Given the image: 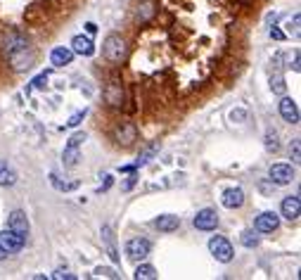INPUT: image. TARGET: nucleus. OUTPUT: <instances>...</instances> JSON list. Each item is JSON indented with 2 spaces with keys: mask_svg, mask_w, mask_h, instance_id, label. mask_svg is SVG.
<instances>
[{
  "mask_svg": "<svg viewBox=\"0 0 301 280\" xmlns=\"http://www.w3.org/2000/svg\"><path fill=\"white\" fill-rule=\"evenodd\" d=\"M102 52H105V59L111 62V64H121L126 59V40L117 33H109L105 38V46H102Z\"/></svg>",
  "mask_w": 301,
  "mask_h": 280,
  "instance_id": "f257e3e1",
  "label": "nucleus"
},
{
  "mask_svg": "<svg viewBox=\"0 0 301 280\" xmlns=\"http://www.w3.org/2000/svg\"><path fill=\"white\" fill-rule=\"evenodd\" d=\"M98 275H102V278H119V273L114 271V268H107V266H100L98 271H95Z\"/></svg>",
  "mask_w": 301,
  "mask_h": 280,
  "instance_id": "473e14b6",
  "label": "nucleus"
},
{
  "mask_svg": "<svg viewBox=\"0 0 301 280\" xmlns=\"http://www.w3.org/2000/svg\"><path fill=\"white\" fill-rule=\"evenodd\" d=\"M72 50L76 55H83V57H90L92 52H95V46H92V40L88 36H74L72 38Z\"/></svg>",
  "mask_w": 301,
  "mask_h": 280,
  "instance_id": "dca6fc26",
  "label": "nucleus"
},
{
  "mask_svg": "<svg viewBox=\"0 0 301 280\" xmlns=\"http://www.w3.org/2000/svg\"><path fill=\"white\" fill-rule=\"evenodd\" d=\"M7 256H10V254H7V252H5V249H3V247H0V261H3V259H7Z\"/></svg>",
  "mask_w": 301,
  "mask_h": 280,
  "instance_id": "37998d69",
  "label": "nucleus"
},
{
  "mask_svg": "<svg viewBox=\"0 0 301 280\" xmlns=\"http://www.w3.org/2000/svg\"><path fill=\"white\" fill-rule=\"evenodd\" d=\"M100 235H102V242H105V247H107V254H109V259L114 261V264H119V261H121V256H119L117 238H114V230H111V226H102Z\"/></svg>",
  "mask_w": 301,
  "mask_h": 280,
  "instance_id": "2eb2a0df",
  "label": "nucleus"
},
{
  "mask_svg": "<svg viewBox=\"0 0 301 280\" xmlns=\"http://www.w3.org/2000/svg\"><path fill=\"white\" fill-rule=\"evenodd\" d=\"M85 140V133H74L72 138H69V143H66V147H81V143Z\"/></svg>",
  "mask_w": 301,
  "mask_h": 280,
  "instance_id": "c756f323",
  "label": "nucleus"
},
{
  "mask_svg": "<svg viewBox=\"0 0 301 280\" xmlns=\"http://www.w3.org/2000/svg\"><path fill=\"white\" fill-rule=\"evenodd\" d=\"M50 183H53V185H55V188H57V190H62V192H69V190H76V188H79V183H76V181H72V183H66V181H59V178L55 176V174H53V176H50Z\"/></svg>",
  "mask_w": 301,
  "mask_h": 280,
  "instance_id": "393cba45",
  "label": "nucleus"
},
{
  "mask_svg": "<svg viewBox=\"0 0 301 280\" xmlns=\"http://www.w3.org/2000/svg\"><path fill=\"white\" fill-rule=\"evenodd\" d=\"M209 252L214 254V259L221 261V264H230L233 256H235V249L230 245L228 238H223V235H214L209 240Z\"/></svg>",
  "mask_w": 301,
  "mask_h": 280,
  "instance_id": "f03ea898",
  "label": "nucleus"
},
{
  "mask_svg": "<svg viewBox=\"0 0 301 280\" xmlns=\"http://www.w3.org/2000/svg\"><path fill=\"white\" fill-rule=\"evenodd\" d=\"M159 152V143H152V145H147L140 155H137V159H135V169H140V166H145V164H150V159L154 155Z\"/></svg>",
  "mask_w": 301,
  "mask_h": 280,
  "instance_id": "aec40b11",
  "label": "nucleus"
},
{
  "mask_svg": "<svg viewBox=\"0 0 301 280\" xmlns=\"http://www.w3.org/2000/svg\"><path fill=\"white\" fill-rule=\"evenodd\" d=\"M268 176L270 181L275 183V185H289V183L294 181V169L289 166V164H273L268 171Z\"/></svg>",
  "mask_w": 301,
  "mask_h": 280,
  "instance_id": "423d86ee",
  "label": "nucleus"
},
{
  "mask_svg": "<svg viewBox=\"0 0 301 280\" xmlns=\"http://www.w3.org/2000/svg\"><path fill=\"white\" fill-rule=\"evenodd\" d=\"M240 242H242L247 249H254V247H259V235H254L251 230H244L242 238H240Z\"/></svg>",
  "mask_w": 301,
  "mask_h": 280,
  "instance_id": "bb28decb",
  "label": "nucleus"
},
{
  "mask_svg": "<svg viewBox=\"0 0 301 280\" xmlns=\"http://www.w3.org/2000/svg\"><path fill=\"white\" fill-rule=\"evenodd\" d=\"M266 150L268 152L280 150V143H277V133H275V131H268V133H266Z\"/></svg>",
  "mask_w": 301,
  "mask_h": 280,
  "instance_id": "cd10ccee",
  "label": "nucleus"
},
{
  "mask_svg": "<svg viewBox=\"0 0 301 280\" xmlns=\"http://www.w3.org/2000/svg\"><path fill=\"white\" fill-rule=\"evenodd\" d=\"M282 216L287 219V221H299L301 216V200L299 195H289L282 200Z\"/></svg>",
  "mask_w": 301,
  "mask_h": 280,
  "instance_id": "f8f14e48",
  "label": "nucleus"
},
{
  "mask_svg": "<svg viewBox=\"0 0 301 280\" xmlns=\"http://www.w3.org/2000/svg\"><path fill=\"white\" fill-rule=\"evenodd\" d=\"M14 183H17V174L12 171V166H7V162L0 159V185L10 188V185H14Z\"/></svg>",
  "mask_w": 301,
  "mask_h": 280,
  "instance_id": "6ab92c4d",
  "label": "nucleus"
},
{
  "mask_svg": "<svg viewBox=\"0 0 301 280\" xmlns=\"http://www.w3.org/2000/svg\"><path fill=\"white\" fill-rule=\"evenodd\" d=\"M244 200H247V197H244L242 188H228L221 197V202H223V207L225 209H240L244 204Z\"/></svg>",
  "mask_w": 301,
  "mask_h": 280,
  "instance_id": "4468645a",
  "label": "nucleus"
},
{
  "mask_svg": "<svg viewBox=\"0 0 301 280\" xmlns=\"http://www.w3.org/2000/svg\"><path fill=\"white\" fill-rule=\"evenodd\" d=\"M270 91H273L275 95H285V93H287V83H285L282 74H273V76H270Z\"/></svg>",
  "mask_w": 301,
  "mask_h": 280,
  "instance_id": "5701e85b",
  "label": "nucleus"
},
{
  "mask_svg": "<svg viewBox=\"0 0 301 280\" xmlns=\"http://www.w3.org/2000/svg\"><path fill=\"white\" fill-rule=\"evenodd\" d=\"M152 14H154V3H143L140 10H137V19L140 21H150Z\"/></svg>",
  "mask_w": 301,
  "mask_h": 280,
  "instance_id": "a878e982",
  "label": "nucleus"
},
{
  "mask_svg": "<svg viewBox=\"0 0 301 280\" xmlns=\"http://www.w3.org/2000/svg\"><path fill=\"white\" fill-rule=\"evenodd\" d=\"M289 157H292V162H299V159H301V145H299V140H294V143H292V147H289Z\"/></svg>",
  "mask_w": 301,
  "mask_h": 280,
  "instance_id": "7c9ffc66",
  "label": "nucleus"
},
{
  "mask_svg": "<svg viewBox=\"0 0 301 280\" xmlns=\"http://www.w3.org/2000/svg\"><path fill=\"white\" fill-rule=\"evenodd\" d=\"M53 278H57V280H62V278H66V280H74V278H76V275H74V273H66V271H57V273H55Z\"/></svg>",
  "mask_w": 301,
  "mask_h": 280,
  "instance_id": "e433bc0d",
  "label": "nucleus"
},
{
  "mask_svg": "<svg viewBox=\"0 0 301 280\" xmlns=\"http://www.w3.org/2000/svg\"><path fill=\"white\" fill-rule=\"evenodd\" d=\"M33 59H36V55L29 50V46L27 48H19V50H14V52H10L12 69H17V72H24V69H29V67L33 64Z\"/></svg>",
  "mask_w": 301,
  "mask_h": 280,
  "instance_id": "6e6552de",
  "label": "nucleus"
},
{
  "mask_svg": "<svg viewBox=\"0 0 301 280\" xmlns=\"http://www.w3.org/2000/svg\"><path fill=\"white\" fill-rule=\"evenodd\" d=\"M24 242H27V238L17 235L12 228H7V230H3V233H0V247L5 249L7 254H14V252L24 249Z\"/></svg>",
  "mask_w": 301,
  "mask_h": 280,
  "instance_id": "20e7f679",
  "label": "nucleus"
},
{
  "mask_svg": "<svg viewBox=\"0 0 301 280\" xmlns=\"http://www.w3.org/2000/svg\"><path fill=\"white\" fill-rule=\"evenodd\" d=\"M85 31H88V33H90V36H92V33L98 31V26L92 24V21H88V24H85Z\"/></svg>",
  "mask_w": 301,
  "mask_h": 280,
  "instance_id": "ea45409f",
  "label": "nucleus"
},
{
  "mask_svg": "<svg viewBox=\"0 0 301 280\" xmlns=\"http://www.w3.org/2000/svg\"><path fill=\"white\" fill-rule=\"evenodd\" d=\"M114 140H117V145H121V147H131V145L137 140L135 124H128V121L119 124L117 131H114Z\"/></svg>",
  "mask_w": 301,
  "mask_h": 280,
  "instance_id": "39448f33",
  "label": "nucleus"
},
{
  "mask_svg": "<svg viewBox=\"0 0 301 280\" xmlns=\"http://www.w3.org/2000/svg\"><path fill=\"white\" fill-rule=\"evenodd\" d=\"M289 67H292L294 72H299V69H301V67H299V50L294 52V59H292V64H289Z\"/></svg>",
  "mask_w": 301,
  "mask_h": 280,
  "instance_id": "58836bf2",
  "label": "nucleus"
},
{
  "mask_svg": "<svg viewBox=\"0 0 301 280\" xmlns=\"http://www.w3.org/2000/svg\"><path fill=\"white\" fill-rule=\"evenodd\" d=\"M150 252H152V245H150V240H145V238H133V240L126 242V254L133 261L147 259Z\"/></svg>",
  "mask_w": 301,
  "mask_h": 280,
  "instance_id": "7ed1b4c3",
  "label": "nucleus"
},
{
  "mask_svg": "<svg viewBox=\"0 0 301 280\" xmlns=\"http://www.w3.org/2000/svg\"><path fill=\"white\" fill-rule=\"evenodd\" d=\"M195 228L197 230H216L218 226V214L214 209H202V211H197L195 216Z\"/></svg>",
  "mask_w": 301,
  "mask_h": 280,
  "instance_id": "9d476101",
  "label": "nucleus"
},
{
  "mask_svg": "<svg viewBox=\"0 0 301 280\" xmlns=\"http://www.w3.org/2000/svg\"><path fill=\"white\" fill-rule=\"evenodd\" d=\"M280 117L287 121V124H299V107H296V102L292 98H285L282 95V100H280Z\"/></svg>",
  "mask_w": 301,
  "mask_h": 280,
  "instance_id": "ddd939ff",
  "label": "nucleus"
},
{
  "mask_svg": "<svg viewBox=\"0 0 301 280\" xmlns=\"http://www.w3.org/2000/svg\"><path fill=\"white\" fill-rule=\"evenodd\" d=\"M7 228H12L17 235H21V238H27V235H29V230H31V226H29L27 214L17 209V211H12V214H10V221H7Z\"/></svg>",
  "mask_w": 301,
  "mask_h": 280,
  "instance_id": "9b49d317",
  "label": "nucleus"
},
{
  "mask_svg": "<svg viewBox=\"0 0 301 280\" xmlns=\"http://www.w3.org/2000/svg\"><path fill=\"white\" fill-rule=\"evenodd\" d=\"M244 119H247V112H244V110H233V112H230V121H235V124H242Z\"/></svg>",
  "mask_w": 301,
  "mask_h": 280,
  "instance_id": "2f4dec72",
  "label": "nucleus"
},
{
  "mask_svg": "<svg viewBox=\"0 0 301 280\" xmlns=\"http://www.w3.org/2000/svg\"><path fill=\"white\" fill-rule=\"evenodd\" d=\"M72 59H74V50H72V48H55V50L50 52V62H53L55 67L72 64Z\"/></svg>",
  "mask_w": 301,
  "mask_h": 280,
  "instance_id": "f3484780",
  "label": "nucleus"
},
{
  "mask_svg": "<svg viewBox=\"0 0 301 280\" xmlns=\"http://www.w3.org/2000/svg\"><path fill=\"white\" fill-rule=\"evenodd\" d=\"M48 78H50V74H48V72L38 74V76H36V78L31 81V88H38V91H43V88L48 85Z\"/></svg>",
  "mask_w": 301,
  "mask_h": 280,
  "instance_id": "c85d7f7f",
  "label": "nucleus"
},
{
  "mask_svg": "<svg viewBox=\"0 0 301 280\" xmlns=\"http://www.w3.org/2000/svg\"><path fill=\"white\" fill-rule=\"evenodd\" d=\"M111 183H114V178H111V176H107L105 185H102V188H100V190H109V188H111Z\"/></svg>",
  "mask_w": 301,
  "mask_h": 280,
  "instance_id": "79ce46f5",
  "label": "nucleus"
},
{
  "mask_svg": "<svg viewBox=\"0 0 301 280\" xmlns=\"http://www.w3.org/2000/svg\"><path fill=\"white\" fill-rule=\"evenodd\" d=\"M135 183H137V176H135V171H131V176H128V178L124 181L121 190H126V192H128V190H133V185H135Z\"/></svg>",
  "mask_w": 301,
  "mask_h": 280,
  "instance_id": "f704fd0d",
  "label": "nucleus"
},
{
  "mask_svg": "<svg viewBox=\"0 0 301 280\" xmlns=\"http://www.w3.org/2000/svg\"><path fill=\"white\" fill-rule=\"evenodd\" d=\"M121 174H131V171H135V164H128V166H121Z\"/></svg>",
  "mask_w": 301,
  "mask_h": 280,
  "instance_id": "a19ab883",
  "label": "nucleus"
},
{
  "mask_svg": "<svg viewBox=\"0 0 301 280\" xmlns=\"http://www.w3.org/2000/svg\"><path fill=\"white\" fill-rule=\"evenodd\" d=\"M105 102L109 107H121L124 104V85H121V81L111 78L109 83L105 85Z\"/></svg>",
  "mask_w": 301,
  "mask_h": 280,
  "instance_id": "0eeeda50",
  "label": "nucleus"
},
{
  "mask_svg": "<svg viewBox=\"0 0 301 280\" xmlns=\"http://www.w3.org/2000/svg\"><path fill=\"white\" fill-rule=\"evenodd\" d=\"M154 228L161 230V233H173V230L180 228V219H178V216H171V214H164L154 221Z\"/></svg>",
  "mask_w": 301,
  "mask_h": 280,
  "instance_id": "a211bd4d",
  "label": "nucleus"
},
{
  "mask_svg": "<svg viewBox=\"0 0 301 280\" xmlns=\"http://www.w3.org/2000/svg\"><path fill=\"white\" fill-rule=\"evenodd\" d=\"M62 159H64V166L74 169V166L79 164V159H81L79 147H64V155H62Z\"/></svg>",
  "mask_w": 301,
  "mask_h": 280,
  "instance_id": "4be33fe9",
  "label": "nucleus"
},
{
  "mask_svg": "<svg viewBox=\"0 0 301 280\" xmlns=\"http://www.w3.org/2000/svg\"><path fill=\"white\" fill-rule=\"evenodd\" d=\"M254 226L259 233H275V230L280 228V216L275 214V211H263V214L256 216Z\"/></svg>",
  "mask_w": 301,
  "mask_h": 280,
  "instance_id": "1a4fd4ad",
  "label": "nucleus"
},
{
  "mask_svg": "<svg viewBox=\"0 0 301 280\" xmlns=\"http://www.w3.org/2000/svg\"><path fill=\"white\" fill-rule=\"evenodd\" d=\"M299 21H301L299 14H294V19L289 21V33H292L294 38H299Z\"/></svg>",
  "mask_w": 301,
  "mask_h": 280,
  "instance_id": "72a5a7b5",
  "label": "nucleus"
},
{
  "mask_svg": "<svg viewBox=\"0 0 301 280\" xmlns=\"http://www.w3.org/2000/svg\"><path fill=\"white\" fill-rule=\"evenodd\" d=\"M19 48H27V40L21 38L19 33H12V36L5 40V50L7 52H14V50H19Z\"/></svg>",
  "mask_w": 301,
  "mask_h": 280,
  "instance_id": "b1692460",
  "label": "nucleus"
},
{
  "mask_svg": "<svg viewBox=\"0 0 301 280\" xmlns=\"http://www.w3.org/2000/svg\"><path fill=\"white\" fill-rule=\"evenodd\" d=\"M83 117H85V110L83 112H76V114H74V117L66 121V126H69V128H72V126H79L81 121H83Z\"/></svg>",
  "mask_w": 301,
  "mask_h": 280,
  "instance_id": "c9c22d12",
  "label": "nucleus"
},
{
  "mask_svg": "<svg viewBox=\"0 0 301 280\" xmlns=\"http://www.w3.org/2000/svg\"><path fill=\"white\" fill-rule=\"evenodd\" d=\"M270 36H273L275 40H282V38H285V33H282L280 29H275V26H273V29H270Z\"/></svg>",
  "mask_w": 301,
  "mask_h": 280,
  "instance_id": "4c0bfd02",
  "label": "nucleus"
},
{
  "mask_svg": "<svg viewBox=\"0 0 301 280\" xmlns=\"http://www.w3.org/2000/svg\"><path fill=\"white\" fill-rule=\"evenodd\" d=\"M133 278H135V280H154V278H157V268L150 266V264H140V266L135 268Z\"/></svg>",
  "mask_w": 301,
  "mask_h": 280,
  "instance_id": "412c9836",
  "label": "nucleus"
}]
</instances>
